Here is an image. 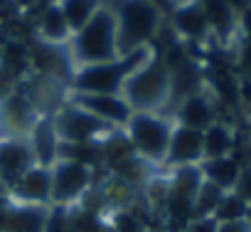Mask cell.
<instances>
[{"label": "cell", "mask_w": 251, "mask_h": 232, "mask_svg": "<svg viewBox=\"0 0 251 232\" xmlns=\"http://www.w3.org/2000/svg\"><path fill=\"white\" fill-rule=\"evenodd\" d=\"M239 42H251V8L239 13Z\"/></svg>", "instance_id": "30"}, {"label": "cell", "mask_w": 251, "mask_h": 232, "mask_svg": "<svg viewBox=\"0 0 251 232\" xmlns=\"http://www.w3.org/2000/svg\"><path fill=\"white\" fill-rule=\"evenodd\" d=\"M25 139L30 144V151H32L37 166L52 168L59 161V146H62V141H59V134L54 129L52 114H42Z\"/></svg>", "instance_id": "17"}, {"label": "cell", "mask_w": 251, "mask_h": 232, "mask_svg": "<svg viewBox=\"0 0 251 232\" xmlns=\"http://www.w3.org/2000/svg\"><path fill=\"white\" fill-rule=\"evenodd\" d=\"M146 232H148V230H146Z\"/></svg>", "instance_id": "37"}, {"label": "cell", "mask_w": 251, "mask_h": 232, "mask_svg": "<svg viewBox=\"0 0 251 232\" xmlns=\"http://www.w3.org/2000/svg\"><path fill=\"white\" fill-rule=\"evenodd\" d=\"M108 8L116 18V42L121 57L153 47L165 28V15L148 0H113Z\"/></svg>", "instance_id": "1"}, {"label": "cell", "mask_w": 251, "mask_h": 232, "mask_svg": "<svg viewBox=\"0 0 251 232\" xmlns=\"http://www.w3.org/2000/svg\"><path fill=\"white\" fill-rule=\"evenodd\" d=\"M52 121L62 144H96L113 131L108 124L99 121L96 116H91L89 111H84L72 101L57 106V111L52 114Z\"/></svg>", "instance_id": "7"}, {"label": "cell", "mask_w": 251, "mask_h": 232, "mask_svg": "<svg viewBox=\"0 0 251 232\" xmlns=\"http://www.w3.org/2000/svg\"><path fill=\"white\" fill-rule=\"evenodd\" d=\"M69 232H106V217L81 205L69 207Z\"/></svg>", "instance_id": "23"}, {"label": "cell", "mask_w": 251, "mask_h": 232, "mask_svg": "<svg viewBox=\"0 0 251 232\" xmlns=\"http://www.w3.org/2000/svg\"><path fill=\"white\" fill-rule=\"evenodd\" d=\"M173 129H175V121L165 114L133 111L131 121L126 124L123 131H126V136H128V141H131L138 158H143L153 168H163Z\"/></svg>", "instance_id": "5"}, {"label": "cell", "mask_w": 251, "mask_h": 232, "mask_svg": "<svg viewBox=\"0 0 251 232\" xmlns=\"http://www.w3.org/2000/svg\"><path fill=\"white\" fill-rule=\"evenodd\" d=\"M106 232H108V230H106Z\"/></svg>", "instance_id": "38"}, {"label": "cell", "mask_w": 251, "mask_h": 232, "mask_svg": "<svg viewBox=\"0 0 251 232\" xmlns=\"http://www.w3.org/2000/svg\"><path fill=\"white\" fill-rule=\"evenodd\" d=\"M27 50H30V72L32 74L47 77V79H54V82L69 87L74 64L67 52V45H50V42H42L35 37L27 45Z\"/></svg>", "instance_id": "8"}, {"label": "cell", "mask_w": 251, "mask_h": 232, "mask_svg": "<svg viewBox=\"0 0 251 232\" xmlns=\"http://www.w3.org/2000/svg\"><path fill=\"white\" fill-rule=\"evenodd\" d=\"M219 119H222L219 116V104L207 91V87L202 91H197V94L185 96L180 104H175V111H173V121L175 124L195 129V131H204Z\"/></svg>", "instance_id": "14"}, {"label": "cell", "mask_w": 251, "mask_h": 232, "mask_svg": "<svg viewBox=\"0 0 251 232\" xmlns=\"http://www.w3.org/2000/svg\"><path fill=\"white\" fill-rule=\"evenodd\" d=\"M234 67L239 69V77L251 79V42H239L234 50Z\"/></svg>", "instance_id": "27"}, {"label": "cell", "mask_w": 251, "mask_h": 232, "mask_svg": "<svg viewBox=\"0 0 251 232\" xmlns=\"http://www.w3.org/2000/svg\"><path fill=\"white\" fill-rule=\"evenodd\" d=\"M106 230L108 232H146V220L141 217L136 205L121 207V210H111L108 212Z\"/></svg>", "instance_id": "22"}, {"label": "cell", "mask_w": 251, "mask_h": 232, "mask_svg": "<svg viewBox=\"0 0 251 232\" xmlns=\"http://www.w3.org/2000/svg\"><path fill=\"white\" fill-rule=\"evenodd\" d=\"M0 190H3V185H0Z\"/></svg>", "instance_id": "36"}, {"label": "cell", "mask_w": 251, "mask_h": 232, "mask_svg": "<svg viewBox=\"0 0 251 232\" xmlns=\"http://www.w3.org/2000/svg\"><path fill=\"white\" fill-rule=\"evenodd\" d=\"M246 129H249V139H251V111H249V119H246Z\"/></svg>", "instance_id": "35"}, {"label": "cell", "mask_w": 251, "mask_h": 232, "mask_svg": "<svg viewBox=\"0 0 251 232\" xmlns=\"http://www.w3.org/2000/svg\"><path fill=\"white\" fill-rule=\"evenodd\" d=\"M50 195H52V171L45 168V166H32L8 190V200L10 203H20V205L50 207Z\"/></svg>", "instance_id": "16"}, {"label": "cell", "mask_w": 251, "mask_h": 232, "mask_svg": "<svg viewBox=\"0 0 251 232\" xmlns=\"http://www.w3.org/2000/svg\"><path fill=\"white\" fill-rule=\"evenodd\" d=\"M202 146H204V161L231 156L236 148V129L229 121L219 119L202 131Z\"/></svg>", "instance_id": "20"}, {"label": "cell", "mask_w": 251, "mask_h": 232, "mask_svg": "<svg viewBox=\"0 0 251 232\" xmlns=\"http://www.w3.org/2000/svg\"><path fill=\"white\" fill-rule=\"evenodd\" d=\"M170 30L175 37H180L187 45H207L212 42V32L207 25V18L197 0H180L168 15Z\"/></svg>", "instance_id": "10"}, {"label": "cell", "mask_w": 251, "mask_h": 232, "mask_svg": "<svg viewBox=\"0 0 251 232\" xmlns=\"http://www.w3.org/2000/svg\"><path fill=\"white\" fill-rule=\"evenodd\" d=\"M121 96L133 111L165 114V106H170V67L160 52H153L143 67L123 82Z\"/></svg>", "instance_id": "3"}, {"label": "cell", "mask_w": 251, "mask_h": 232, "mask_svg": "<svg viewBox=\"0 0 251 232\" xmlns=\"http://www.w3.org/2000/svg\"><path fill=\"white\" fill-rule=\"evenodd\" d=\"M35 163L27 139L18 136H0V185L8 193Z\"/></svg>", "instance_id": "12"}, {"label": "cell", "mask_w": 251, "mask_h": 232, "mask_svg": "<svg viewBox=\"0 0 251 232\" xmlns=\"http://www.w3.org/2000/svg\"><path fill=\"white\" fill-rule=\"evenodd\" d=\"M241 168L244 163L236 158V156H224V158H209V161H202L200 163V171H202V178L212 185H217L219 190L224 193H231L239 183V175H241Z\"/></svg>", "instance_id": "19"}, {"label": "cell", "mask_w": 251, "mask_h": 232, "mask_svg": "<svg viewBox=\"0 0 251 232\" xmlns=\"http://www.w3.org/2000/svg\"><path fill=\"white\" fill-rule=\"evenodd\" d=\"M209 32L212 42H217L222 50H236L239 45V13L226 3V0H197Z\"/></svg>", "instance_id": "13"}, {"label": "cell", "mask_w": 251, "mask_h": 232, "mask_svg": "<svg viewBox=\"0 0 251 232\" xmlns=\"http://www.w3.org/2000/svg\"><path fill=\"white\" fill-rule=\"evenodd\" d=\"M50 171H52L50 205L72 207V205H76L96 185V168L84 166V163H76V161L59 158Z\"/></svg>", "instance_id": "6"}, {"label": "cell", "mask_w": 251, "mask_h": 232, "mask_svg": "<svg viewBox=\"0 0 251 232\" xmlns=\"http://www.w3.org/2000/svg\"><path fill=\"white\" fill-rule=\"evenodd\" d=\"M182 232H217V222L212 217H195L187 222Z\"/></svg>", "instance_id": "29"}, {"label": "cell", "mask_w": 251, "mask_h": 232, "mask_svg": "<svg viewBox=\"0 0 251 232\" xmlns=\"http://www.w3.org/2000/svg\"><path fill=\"white\" fill-rule=\"evenodd\" d=\"M202 161H204L202 131H195V129L175 124L163 168L173 171V168H185V166H200Z\"/></svg>", "instance_id": "15"}, {"label": "cell", "mask_w": 251, "mask_h": 232, "mask_svg": "<svg viewBox=\"0 0 251 232\" xmlns=\"http://www.w3.org/2000/svg\"><path fill=\"white\" fill-rule=\"evenodd\" d=\"M67 52L72 57L74 69L89 67V64H101L111 62L118 55V42H116V18L108 5H101L96 15L69 37Z\"/></svg>", "instance_id": "2"}, {"label": "cell", "mask_w": 251, "mask_h": 232, "mask_svg": "<svg viewBox=\"0 0 251 232\" xmlns=\"http://www.w3.org/2000/svg\"><path fill=\"white\" fill-rule=\"evenodd\" d=\"M69 101L96 116L99 121L108 124L111 129H126V124L131 121L133 109L128 106L121 94H69Z\"/></svg>", "instance_id": "9"}, {"label": "cell", "mask_w": 251, "mask_h": 232, "mask_svg": "<svg viewBox=\"0 0 251 232\" xmlns=\"http://www.w3.org/2000/svg\"><path fill=\"white\" fill-rule=\"evenodd\" d=\"M244 222H246V227L251 230V205L246 207V215H244Z\"/></svg>", "instance_id": "34"}, {"label": "cell", "mask_w": 251, "mask_h": 232, "mask_svg": "<svg viewBox=\"0 0 251 232\" xmlns=\"http://www.w3.org/2000/svg\"><path fill=\"white\" fill-rule=\"evenodd\" d=\"M45 232H69V207L50 205L47 220H45Z\"/></svg>", "instance_id": "26"}, {"label": "cell", "mask_w": 251, "mask_h": 232, "mask_svg": "<svg viewBox=\"0 0 251 232\" xmlns=\"http://www.w3.org/2000/svg\"><path fill=\"white\" fill-rule=\"evenodd\" d=\"M40 116L42 114L35 109V104L27 99V94L15 87V91L10 96H5L0 101V126H3V134L0 136L25 139Z\"/></svg>", "instance_id": "11"}, {"label": "cell", "mask_w": 251, "mask_h": 232, "mask_svg": "<svg viewBox=\"0 0 251 232\" xmlns=\"http://www.w3.org/2000/svg\"><path fill=\"white\" fill-rule=\"evenodd\" d=\"M226 3L236 10V13H241V10H246V8H251V0H226Z\"/></svg>", "instance_id": "33"}, {"label": "cell", "mask_w": 251, "mask_h": 232, "mask_svg": "<svg viewBox=\"0 0 251 232\" xmlns=\"http://www.w3.org/2000/svg\"><path fill=\"white\" fill-rule=\"evenodd\" d=\"M246 207H249V205H246L234 190H231V193H224L222 200H219V205H217V210H214V215H212V220H214L217 225L239 222V220H244Z\"/></svg>", "instance_id": "24"}, {"label": "cell", "mask_w": 251, "mask_h": 232, "mask_svg": "<svg viewBox=\"0 0 251 232\" xmlns=\"http://www.w3.org/2000/svg\"><path fill=\"white\" fill-rule=\"evenodd\" d=\"M35 25V37L50 45H67L72 37V30L57 5V0H50V3L40 10V15L32 20Z\"/></svg>", "instance_id": "18"}, {"label": "cell", "mask_w": 251, "mask_h": 232, "mask_svg": "<svg viewBox=\"0 0 251 232\" xmlns=\"http://www.w3.org/2000/svg\"><path fill=\"white\" fill-rule=\"evenodd\" d=\"M153 52H155L153 47H143V50H136L131 55L116 57L111 62L79 67L72 74L69 89L74 94H121L123 82L128 79L138 67H143L153 57Z\"/></svg>", "instance_id": "4"}, {"label": "cell", "mask_w": 251, "mask_h": 232, "mask_svg": "<svg viewBox=\"0 0 251 232\" xmlns=\"http://www.w3.org/2000/svg\"><path fill=\"white\" fill-rule=\"evenodd\" d=\"M148 3H151V5H155L163 15H170V10L180 3V0H148Z\"/></svg>", "instance_id": "32"}, {"label": "cell", "mask_w": 251, "mask_h": 232, "mask_svg": "<svg viewBox=\"0 0 251 232\" xmlns=\"http://www.w3.org/2000/svg\"><path fill=\"white\" fill-rule=\"evenodd\" d=\"M217 232H251V230L246 227L244 220H239V222H224V225H217Z\"/></svg>", "instance_id": "31"}, {"label": "cell", "mask_w": 251, "mask_h": 232, "mask_svg": "<svg viewBox=\"0 0 251 232\" xmlns=\"http://www.w3.org/2000/svg\"><path fill=\"white\" fill-rule=\"evenodd\" d=\"M222 195H224V190H219L217 185L202 180L200 193H197V198H195L192 220H195V217H212L214 210H217V205H219V200H222Z\"/></svg>", "instance_id": "25"}, {"label": "cell", "mask_w": 251, "mask_h": 232, "mask_svg": "<svg viewBox=\"0 0 251 232\" xmlns=\"http://www.w3.org/2000/svg\"><path fill=\"white\" fill-rule=\"evenodd\" d=\"M234 193H236L246 205H251V161H249V163H244V168H241V175H239V183H236Z\"/></svg>", "instance_id": "28"}, {"label": "cell", "mask_w": 251, "mask_h": 232, "mask_svg": "<svg viewBox=\"0 0 251 232\" xmlns=\"http://www.w3.org/2000/svg\"><path fill=\"white\" fill-rule=\"evenodd\" d=\"M57 5H59V10H62V15H64V20H67V25L72 30V35H74L96 15V10L103 3H101V0H57Z\"/></svg>", "instance_id": "21"}]
</instances>
